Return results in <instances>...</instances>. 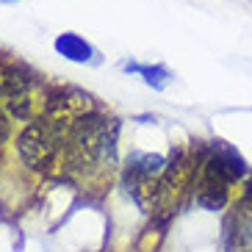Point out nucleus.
<instances>
[{"label": "nucleus", "instance_id": "1a4fd4ad", "mask_svg": "<svg viewBox=\"0 0 252 252\" xmlns=\"http://www.w3.org/2000/svg\"><path fill=\"white\" fill-rule=\"evenodd\" d=\"M127 72H139L141 78H144V83L147 86H153V89H163L166 83L172 81V75L166 67H161V64H156V67H141V64H125Z\"/></svg>", "mask_w": 252, "mask_h": 252}, {"label": "nucleus", "instance_id": "20e7f679", "mask_svg": "<svg viewBox=\"0 0 252 252\" xmlns=\"http://www.w3.org/2000/svg\"><path fill=\"white\" fill-rule=\"evenodd\" d=\"M0 108L11 117V122L31 119L33 108V75L25 67L8 64L0 69Z\"/></svg>", "mask_w": 252, "mask_h": 252}, {"label": "nucleus", "instance_id": "39448f33", "mask_svg": "<svg viewBox=\"0 0 252 252\" xmlns=\"http://www.w3.org/2000/svg\"><path fill=\"white\" fill-rule=\"evenodd\" d=\"M163 166H166V158L153 156V153H130L127 158L125 189L144 211L153 208V194H156L158 178L163 175Z\"/></svg>", "mask_w": 252, "mask_h": 252}, {"label": "nucleus", "instance_id": "0eeeda50", "mask_svg": "<svg viewBox=\"0 0 252 252\" xmlns=\"http://www.w3.org/2000/svg\"><path fill=\"white\" fill-rule=\"evenodd\" d=\"M86 111H94V103L92 97L81 89H50L45 97V114L47 117H56V119H67L72 122L75 117H81Z\"/></svg>", "mask_w": 252, "mask_h": 252}, {"label": "nucleus", "instance_id": "f03ea898", "mask_svg": "<svg viewBox=\"0 0 252 252\" xmlns=\"http://www.w3.org/2000/svg\"><path fill=\"white\" fill-rule=\"evenodd\" d=\"M247 172L244 158L233 147L219 141L216 147L205 150L194 161V191H197V205L205 211H222L227 205L230 189L241 180Z\"/></svg>", "mask_w": 252, "mask_h": 252}, {"label": "nucleus", "instance_id": "9d476101", "mask_svg": "<svg viewBox=\"0 0 252 252\" xmlns=\"http://www.w3.org/2000/svg\"><path fill=\"white\" fill-rule=\"evenodd\" d=\"M8 127H11V117L0 108V147H3V141L8 139Z\"/></svg>", "mask_w": 252, "mask_h": 252}, {"label": "nucleus", "instance_id": "f8f14e48", "mask_svg": "<svg viewBox=\"0 0 252 252\" xmlns=\"http://www.w3.org/2000/svg\"><path fill=\"white\" fill-rule=\"evenodd\" d=\"M0 69H3V67H0Z\"/></svg>", "mask_w": 252, "mask_h": 252}, {"label": "nucleus", "instance_id": "9b49d317", "mask_svg": "<svg viewBox=\"0 0 252 252\" xmlns=\"http://www.w3.org/2000/svg\"><path fill=\"white\" fill-rule=\"evenodd\" d=\"M241 197H250V200H252V175L247 178V183H244V194H241Z\"/></svg>", "mask_w": 252, "mask_h": 252}, {"label": "nucleus", "instance_id": "423d86ee", "mask_svg": "<svg viewBox=\"0 0 252 252\" xmlns=\"http://www.w3.org/2000/svg\"><path fill=\"white\" fill-rule=\"evenodd\" d=\"M224 252H252V200L241 197L224 222Z\"/></svg>", "mask_w": 252, "mask_h": 252}, {"label": "nucleus", "instance_id": "7ed1b4c3", "mask_svg": "<svg viewBox=\"0 0 252 252\" xmlns=\"http://www.w3.org/2000/svg\"><path fill=\"white\" fill-rule=\"evenodd\" d=\"M67 119L39 117L31 119L17 136V156L31 172L53 175L56 166L64 161V144H67Z\"/></svg>", "mask_w": 252, "mask_h": 252}, {"label": "nucleus", "instance_id": "6e6552de", "mask_svg": "<svg viewBox=\"0 0 252 252\" xmlns=\"http://www.w3.org/2000/svg\"><path fill=\"white\" fill-rule=\"evenodd\" d=\"M56 50L64 56L67 61H75V64H86V61H94V47L86 42V39H81L78 33H61L59 39H56Z\"/></svg>", "mask_w": 252, "mask_h": 252}, {"label": "nucleus", "instance_id": "f257e3e1", "mask_svg": "<svg viewBox=\"0 0 252 252\" xmlns=\"http://www.w3.org/2000/svg\"><path fill=\"white\" fill-rule=\"evenodd\" d=\"M119 122L97 111L75 117L67 127L64 166L75 175H100L117 166Z\"/></svg>", "mask_w": 252, "mask_h": 252}]
</instances>
